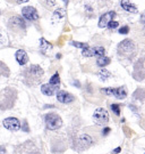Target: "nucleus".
Returning a JSON list of instances; mask_svg holds the SVG:
<instances>
[{
  "label": "nucleus",
  "instance_id": "nucleus-1",
  "mask_svg": "<svg viewBox=\"0 0 145 154\" xmlns=\"http://www.w3.org/2000/svg\"><path fill=\"white\" fill-rule=\"evenodd\" d=\"M44 122L45 127L49 130H57L62 126V120L59 114L57 113H48L44 116Z\"/></svg>",
  "mask_w": 145,
  "mask_h": 154
},
{
  "label": "nucleus",
  "instance_id": "nucleus-2",
  "mask_svg": "<svg viewBox=\"0 0 145 154\" xmlns=\"http://www.w3.org/2000/svg\"><path fill=\"white\" fill-rule=\"evenodd\" d=\"M25 79H27L28 81H35L39 82L41 77L43 75V70L40 65H31L28 69L25 70Z\"/></svg>",
  "mask_w": 145,
  "mask_h": 154
},
{
  "label": "nucleus",
  "instance_id": "nucleus-3",
  "mask_svg": "<svg viewBox=\"0 0 145 154\" xmlns=\"http://www.w3.org/2000/svg\"><path fill=\"white\" fill-rule=\"evenodd\" d=\"M93 143V140H92V138L88 136V135H86V134H83L81 136H78V138L76 139V143L74 145V149L77 151V152H82V151H84V149H87L90 146L92 145Z\"/></svg>",
  "mask_w": 145,
  "mask_h": 154
},
{
  "label": "nucleus",
  "instance_id": "nucleus-4",
  "mask_svg": "<svg viewBox=\"0 0 145 154\" xmlns=\"http://www.w3.org/2000/svg\"><path fill=\"white\" fill-rule=\"evenodd\" d=\"M93 121L99 126H104L109 122V113L106 109L99 107L93 113Z\"/></svg>",
  "mask_w": 145,
  "mask_h": 154
},
{
  "label": "nucleus",
  "instance_id": "nucleus-5",
  "mask_svg": "<svg viewBox=\"0 0 145 154\" xmlns=\"http://www.w3.org/2000/svg\"><path fill=\"white\" fill-rule=\"evenodd\" d=\"M102 93H104L108 96H113L117 99H125L127 97V91L125 87H117V88H111V87H108V88H103Z\"/></svg>",
  "mask_w": 145,
  "mask_h": 154
},
{
  "label": "nucleus",
  "instance_id": "nucleus-6",
  "mask_svg": "<svg viewBox=\"0 0 145 154\" xmlns=\"http://www.w3.org/2000/svg\"><path fill=\"white\" fill-rule=\"evenodd\" d=\"M106 54V49L101 46H95V47H86L82 49V55L85 57H100Z\"/></svg>",
  "mask_w": 145,
  "mask_h": 154
},
{
  "label": "nucleus",
  "instance_id": "nucleus-7",
  "mask_svg": "<svg viewBox=\"0 0 145 154\" xmlns=\"http://www.w3.org/2000/svg\"><path fill=\"white\" fill-rule=\"evenodd\" d=\"M8 25L11 30L14 31H19V30H24L26 28V22L24 21V18L21 16H13L8 22Z\"/></svg>",
  "mask_w": 145,
  "mask_h": 154
},
{
  "label": "nucleus",
  "instance_id": "nucleus-8",
  "mask_svg": "<svg viewBox=\"0 0 145 154\" xmlns=\"http://www.w3.org/2000/svg\"><path fill=\"white\" fill-rule=\"evenodd\" d=\"M22 15L24 18H26L28 21H36L39 18V13L36 8H34L33 6H25L22 8Z\"/></svg>",
  "mask_w": 145,
  "mask_h": 154
},
{
  "label": "nucleus",
  "instance_id": "nucleus-9",
  "mask_svg": "<svg viewBox=\"0 0 145 154\" xmlns=\"http://www.w3.org/2000/svg\"><path fill=\"white\" fill-rule=\"evenodd\" d=\"M2 125L5 127L6 129L10 130V131H17L22 128V125L19 120L17 118H6L5 120L2 121Z\"/></svg>",
  "mask_w": 145,
  "mask_h": 154
},
{
  "label": "nucleus",
  "instance_id": "nucleus-10",
  "mask_svg": "<svg viewBox=\"0 0 145 154\" xmlns=\"http://www.w3.org/2000/svg\"><path fill=\"white\" fill-rule=\"evenodd\" d=\"M115 17H116V11H110L104 13V14H102V15L100 16V18H99L97 26H99L100 29L107 28L108 24H109V22H110V21H112Z\"/></svg>",
  "mask_w": 145,
  "mask_h": 154
},
{
  "label": "nucleus",
  "instance_id": "nucleus-11",
  "mask_svg": "<svg viewBox=\"0 0 145 154\" xmlns=\"http://www.w3.org/2000/svg\"><path fill=\"white\" fill-rule=\"evenodd\" d=\"M134 49H135V44H134V41L130 40V39H125V40H123V41L118 45V51L124 53V54L132 53Z\"/></svg>",
  "mask_w": 145,
  "mask_h": 154
},
{
  "label": "nucleus",
  "instance_id": "nucleus-12",
  "mask_svg": "<svg viewBox=\"0 0 145 154\" xmlns=\"http://www.w3.org/2000/svg\"><path fill=\"white\" fill-rule=\"evenodd\" d=\"M57 99H58V102L60 103H62V104H69L71 102H74V95H71L70 93L68 91H65V90H59L58 93H57Z\"/></svg>",
  "mask_w": 145,
  "mask_h": 154
},
{
  "label": "nucleus",
  "instance_id": "nucleus-13",
  "mask_svg": "<svg viewBox=\"0 0 145 154\" xmlns=\"http://www.w3.org/2000/svg\"><path fill=\"white\" fill-rule=\"evenodd\" d=\"M59 91V86H54L51 83H44L41 86V93L45 96H54L56 95V93Z\"/></svg>",
  "mask_w": 145,
  "mask_h": 154
},
{
  "label": "nucleus",
  "instance_id": "nucleus-14",
  "mask_svg": "<svg viewBox=\"0 0 145 154\" xmlns=\"http://www.w3.org/2000/svg\"><path fill=\"white\" fill-rule=\"evenodd\" d=\"M120 7H121L125 11L130 13V14H136V13L138 11L137 6L135 5L133 1H130V0H121V1H120Z\"/></svg>",
  "mask_w": 145,
  "mask_h": 154
},
{
  "label": "nucleus",
  "instance_id": "nucleus-15",
  "mask_svg": "<svg viewBox=\"0 0 145 154\" xmlns=\"http://www.w3.org/2000/svg\"><path fill=\"white\" fill-rule=\"evenodd\" d=\"M15 58H16L17 63L19 65H25L27 62H28V55L25 50L23 49H18L15 54Z\"/></svg>",
  "mask_w": 145,
  "mask_h": 154
},
{
  "label": "nucleus",
  "instance_id": "nucleus-16",
  "mask_svg": "<svg viewBox=\"0 0 145 154\" xmlns=\"http://www.w3.org/2000/svg\"><path fill=\"white\" fill-rule=\"evenodd\" d=\"M51 49H52V45L50 44L49 41H47L44 38L40 39V50H41L42 54H47Z\"/></svg>",
  "mask_w": 145,
  "mask_h": 154
},
{
  "label": "nucleus",
  "instance_id": "nucleus-17",
  "mask_svg": "<svg viewBox=\"0 0 145 154\" xmlns=\"http://www.w3.org/2000/svg\"><path fill=\"white\" fill-rule=\"evenodd\" d=\"M65 17V11L64 8H57L56 11H54V15H52V21H56V22H59Z\"/></svg>",
  "mask_w": 145,
  "mask_h": 154
},
{
  "label": "nucleus",
  "instance_id": "nucleus-18",
  "mask_svg": "<svg viewBox=\"0 0 145 154\" xmlns=\"http://www.w3.org/2000/svg\"><path fill=\"white\" fill-rule=\"evenodd\" d=\"M110 63H111V60L104 55L97 57V65L99 66V67H106V66L109 65Z\"/></svg>",
  "mask_w": 145,
  "mask_h": 154
},
{
  "label": "nucleus",
  "instance_id": "nucleus-19",
  "mask_svg": "<svg viewBox=\"0 0 145 154\" xmlns=\"http://www.w3.org/2000/svg\"><path fill=\"white\" fill-rule=\"evenodd\" d=\"M97 77L100 78V80H102V81H107L108 79L111 77V73L106 69L101 67V70L97 72Z\"/></svg>",
  "mask_w": 145,
  "mask_h": 154
},
{
  "label": "nucleus",
  "instance_id": "nucleus-20",
  "mask_svg": "<svg viewBox=\"0 0 145 154\" xmlns=\"http://www.w3.org/2000/svg\"><path fill=\"white\" fill-rule=\"evenodd\" d=\"M49 82L51 83V85H54V86H59V85H60L59 73H58V72H56L54 75L50 78V81H49Z\"/></svg>",
  "mask_w": 145,
  "mask_h": 154
},
{
  "label": "nucleus",
  "instance_id": "nucleus-21",
  "mask_svg": "<svg viewBox=\"0 0 145 154\" xmlns=\"http://www.w3.org/2000/svg\"><path fill=\"white\" fill-rule=\"evenodd\" d=\"M71 46H74L76 48H81V49H84L86 47H88V44L86 42H78V41H70L69 42Z\"/></svg>",
  "mask_w": 145,
  "mask_h": 154
},
{
  "label": "nucleus",
  "instance_id": "nucleus-22",
  "mask_svg": "<svg viewBox=\"0 0 145 154\" xmlns=\"http://www.w3.org/2000/svg\"><path fill=\"white\" fill-rule=\"evenodd\" d=\"M110 109H111V111H112L117 116H120V105L119 104H111Z\"/></svg>",
  "mask_w": 145,
  "mask_h": 154
},
{
  "label": "nucleus",
  "instance_id": "nucleus-23",
  "mask_svg": "<svg viewBox=\"0 0 145 154\" xmlns=\"http://www.w3.org/2000/svg\"><path fill=\"white\" fill-rule=\"evenodd\" d=\"M129 30H130V29H129L128 25H124V26L119 28V33H120V34H128Z\"/></svg>",
  "mask_w": 145,
  "mask_h": 154
},
{
  "label": "nucleus",
  "instance_id": "nucleus-24",
  "mask_svg": "<svg viewBox=\"0 0 145 154\" xmlns=\"http://www.w3.org/2000/svg\"><path fill=\"white\" fill-rule=\"evenodd\" d=\"M119 26V23L117 22V21H110L109 22V24H108V26L107 28H109V29H117Z\"/></svg>",
  "mask_w": 145,
  "mask_h": 154
},
{
  "label": "nucleus",
  "instance_id": "nucleus-25",
  "mask_svg": "<svg viewBox=\"0 0 145 154\" xmlns=\"http://www.w3.org/2000/svg\"><path fill=\"white\" fill-rule=\"evenodd\" d=\"M22 130H24V131H30V128H28V127H27V122L26 121H24V125H23V127H22L21 128Z\"/></svg>",
  "mask_w": 145,
  "mask_h": 154
},
{
  "label": "nucleus",
  "instance_id": "nucleus-26",
  "mask_svg": "<svg viewBox=\"0 0 145 154\" xmlns=\"http://www.w3.org/2000/svg\"><path fill=\"white\" fill-rule=\"evenodd\" d=\"M109 132H110V128H109V127H106V128L102 130V135L103 136H107Z\"/></svg>",
  "mask_w": 145,
  "mask_h": 154
},
{
  "label": "nucleus",
  "instance_id": "nucleus-27",
  "mask_svg": "<svg viewBox=\"0 0 145 154\" xmlns=\"http://www.w3.org/2000/svg\"><path fill=\"white\" fill-rule=\"evenodd\" d=\"M140 22L143 24V25H145V11L141 15V17H140Z\"/></svg>",
  "mask_w": 145,
  "mask_h": 154
},
{
  "label": "nucleus",
  "instance_id": "nucleus-28",
  "mask_svg": "<svg viewBox=\"0 0 145 154\" xmlns=\"http://www.w3.org/2000/svg\"><path fill=\"white\" fill-rule=\"evenodd\" d=\"M120 152H121V149H120V147H117V149H115L112 151L113 154H118V153H120Z\"/></svg>",
  "mask_w": 145,
  "mask_h": 154
},
{
  "label": "nucleus",
  "instance_id": "nucleus-29",
  "mask_svg": "<svg viewBox=\"0 0 145 154\" xmlns=\"http://www.w3.org/2000/svg\"><path fill=\"white\" fill-rule=\"evenodd\" d=\"M0 154H6L5 146H0Z\"/></svg>",
  "mask_w": 145,
  "mask_h": 154
},
{
  "label": "nucleus",
  "instance_id": "nucleus-30",
  "mask_svg": "<svg viewBox=\"0 0 145 154\" xmlns=\"http://www.w3.org/2000/svg\"><path fill=\"white\" fill-rule=\"evenodd\" d=\"M73 85H75L76 87H78V88H80V87H81V83L78 82V81H77V80H75V81H74V82H73Z\"/></svg>",
  "mask_w": 145,
  "mask_h": 154
},
{
  "label": "nucleus",
  "instance_id": "nucleus-31",
  "mask_svg": "<svg viewBox=\"0 0 145 154\" xmlns=\"http://www.w3.org/2000/svg\"><path fill=\"white\" fill-rule=\"evenodd\" d=\"M0 44H5V39H4L1 33H0Z\"/></svg>",
  "mask_w": 145,
  "mask_h": 154
},
{
  "label": "nucleus",
  "instance_id": "nucleus-32",
  "mask_svg": "<svg viewBox=\"0 0 145 154\" xmlns=\"http://www.w3.org/2000/svg\"><path fill=\"white\" fill-rule=\"evenodd\" d=\"M28 0H16L17 4H25V2H27Z\"/></svg>",
  "mask_w": 145,
  "mask_h": 154
},
{
  "label": "nucleus",
  "instance_id": "nucleus-33",
  "mask_svg": "<svg viewBox=\"0 0 145 154\" xmlns=\"http://www.w3.org/2000/svg\"><path fill=\"white\" fill-rule=\"evenodd\" d=\"M64 2H65V6L68 5V0H64Z\"/></svg>",
  "mask_w": 145,
  "mask_h": 154
},
{
  "label": "nucleus",
  "instance_id": "nucleus-34",
  "mask_svg": "<svg viewBox=\"0 0 145 154\" xmlns=\"http://www.w3.org/2000/svg\"><path fill=\"white\" fill-rule=\"evenodd\" d=\"M144 154H145V153H144Z\"/></svg>",
  "mask_w": 145,
  "mask_h": 154
}]
</instances>
